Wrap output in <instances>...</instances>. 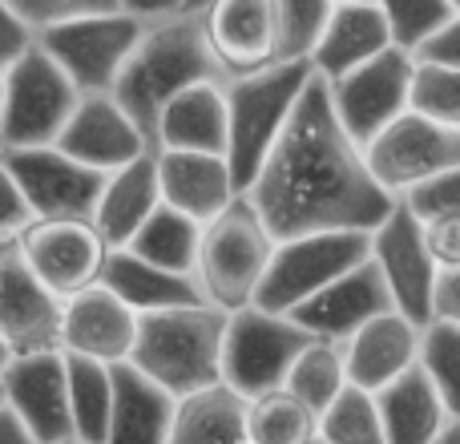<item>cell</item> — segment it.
Wrapping results in <instances>:
<instances>
[{
  "label": "cell",
  "instance_id": "ffe728a7",
  "mask_svg": "<svg viewBox=\"0 0 460 444\" xmlns=\"http://www.w3.org/2000/svg\"><path fill=\"white\" fill-rule=\"evenodd\" d=\"M53 146H61L69 158L85 162V166L105 170V174L137 162L142 154H150L137 121L121 110V102L113 93H85L81 97V105L69 118V126L61 129V138H57Z\"/></svg>",
  "mask_w": 460,
  "mask_h": 444
},
{
  "label": "cell",
  "instance_id": "603a6c76",
  "mask_svg": "<svg viewBox=\"0 0 460 444\" xmlns=\"http://www.w3.org/2000/svg\"><path fill=\"white\" fill-rule=\"evenodd\" d=\"M178 396L146 376L134 360L113 364V421L105 444H166Z\"/></svg>",
  "mask_w": 460,
  "mask_h": 444
},
{
  "label": "cell",
  "instance_id": "836d02e7",
  "mask_svg": "<svg viewBox=\"0 0 460 444\" xmlns=\"http://www.w3.org/2000/svg\"><path fill=\"white\" fill-rule=\"evenodd\" d=\"M319 440H327V444H388L376 392L348 384V388L335 396V404L319 416Z\"/></svg>",
  "mask_w": 460,
  "mask_h": 444
},
{
  "label": "cell",
  "instance_id": "44dd1931",
  "mask_svg": "<svg viewBox=\"0 0 460 444\" xmlns=\"http://www.w3.org/2000/svg\"><path fill=\"white\" fill-rule=\"evenodd\" d=\"M420 340H424L420 324H412L404 311H384V315H376L372 324H364L343 343L348 380L367 392L388 388L408 368L420 364Z\"/></svg>",
  "mask_w": 460,
  "mask_h": 444
},
{
  "label": "cell",
  "instance_id": "ab89813d",
  "mask_svg": "<svg viewBox=\"0 0 460 444\" xmlns=\"http://www.w3.org/2000/svg\"><path fill=\"white\" fill-rule=\"evenodd\" d=\"M404 202L420 218H440V215H460V166L445 170V174L429 178L424 186L404 194Z\"/></svg>",
  "mask_w": 460,
  "mask_h": 444
},
{
  "label": "cell",
  "instance_id": "277c9868",
  "mask_svg": "<svg viewBox=\"0 0 460 444\" xmlns=\"http://www.w3.org/2000/svg\"><path fill=\"white\" fill-rule=\"evenodd\" d=\"M311 77H315L311 61H279L270 69L251 73V77L226 81V110H230L226 162L234 170V182L243 194L259 178L262 162L275 150L279 134L287 129Z\"/></svg>",
  "mask_w": 460,
  "mask_h": 444
},
{
  "label": "cell",
  "instance_id": "5bb4252c",
  "mask_svg": "<svg viewBox=\"0 0 460 444\" xmlns=\"http://www.w3.org/2000/svg\"><path fill=\"white\" fill-rule=\"evenodd\" d=\"M61 307L65 299L24 259L21 235L0 238V335L16 356L61 348Z\"/></svg>",
  "mask_w": 460,
  "mask_h": 444
},
{
  "label": "cell",
  "instance_id": "9a60e30c",
  "mask_svg": "<svg viewBox=\"0 0 460 444\" xmlns=\"http://www.w3.org/2000/svg\"><path fill=\"white\" fill-rule=\"evenodd\" d=\"M4 162L13 166L16 182H21L37 218H65V215L93 218L97 202L105 194V182H110L105 170H93L85 162L69 158L61 146L4 150Z\"/></svg>",
  "mask_w": 460,
  "mask_h": 444
},
{
  "label": "cell",
  "instance_id": "d590c367",
  "mask_svg": "<svg viewBox=\"0 0 460 444\" xmlns=\"http://www.w3.org/2000/svg\"><path fill=\"white\" fill-rule=\"evenodd\" d=\"M420 364L429 368L432 384L440 388L448 404V416L460 421V324H448V319H432L424 327L420 340Z\"/></svg>",
  "mask_w": 460,
  "mask_h": 444
},
{
  "label": "cell",
  "instance_id": "f6af8a7d",
  "mask_svg": "<svg viewBox=\"0 0 460 444\" xmlns=\"http://www.w3.org/2000/svg\"><path fill=\"white\" fill-rule=\"evenodd\" d=\"M437 319L460 324V267L440 271V283H437Z\"/></svg>",
  "mask_w": 460,
  "mask_h": 444
},
{
  "label": "cell",
  "instance_id": "30bf717a",
  "mask_svg": "<svg viewBox=\"0 0 460 444\" xmlns=\"http://www.w3.org/2000/svg\"><path fill=\"white\" fill-rule=\"evenodd\" d=\"M412 81H416V53L392 45L367 65L343 73L332 85V102L340 121L359 146H372L396 118L412 110Z\"/></svg>",
  "mask_w": 460,
  "mask_h": 444
},
{
  "label": "cell",
  "instance_id": "7bdbcfd3",
  "mask_svg": "<svg viewBox=\"0 0 460 444\" xmlns=\"http://www.w3.org/2000/svg\"><path fill=\"white\" fill-rule=\"evenodd\" d=\"M429 251L440 271L460 267V215H440V218H420Z\"/></svg>",
  "mask_w": 460,
  "mask_h": 444
},
{
  "label": "cell",
  "instance_id": "f1b7e54d",
  "mask_svg": "<svg viewBox=\"0 0 460 444\" xmlns=\"http://www.w3.org/2000/svg\"><path fill=\"white\" fill-rule=\"evenodd\" d=\"M166 444H251V400L230 384H210L178 400Z\"/></svg>",
  "mask_w": 460,
  "mask_h": 444
},
{
  "label": "cell",
  "instance_id": "ee69618b",
  "mask_svg": "<svg viewBox=\"0 0 460 444\" xmlns=\"http://www.w3.org/2000/svg\"><path fill=\"white\" fill-rule=\"evenodd\" d=\"M420 61H440V65H456L460 69V16H453V21L445 24V29L437 32V37L429 40V45L420 49Z\"/></svg>",
  "mask_w": 460,
  "mask_h": 444
},
{
  "label": "cell",
  "instance_id": "cb8c5ba5",
  "mask_svg": "<svg viewBox=\"0 0 460 444\" xmlns=\"http://www.w3.org/2000/svg\"><path fill=\"white\" fill-rule=\"evenodd\" d=\"M392 29L384 8L376 4H335L332 21H327L323 37H319L315 53H311V65H315L319 77L340 81L343 73L367 65L372 57H380L384 49H392Z\"/></svg>",
  "mask_w": 460,
  "mask_h": 444
},
{
  "label": "cell",
  "instance_id": "7dc6e473",
  "mask_svg": "<svg viewBox=\"0 0 460 444\" xmlns=\"http://www.w3.org/2000/svg\"><path fill=\"white\" fill-rule=\"evenodd\" d=\"M129 13L146 16V21H158V16H170V13H182V0H121Z\"/></svg>",
  "mask_w": 460,
  "mask_h": 444
},
{
  "label": "cell",
  "instance_id": "816d5d0a",
  "mask_svg": "<svg viewBox=\"0 0 460 444\" xmlns=\"http://www.w3.org/2000/svg\"><path fill=\"white\" fill-rule=\"evenodd\" d=\"M210 0H182V13H202Z\"/></svg>",
  "mask_w": 460,
  "mask_h": 444
},
{
  "label": "cell",
  "instance_id": "4316f807",
  "mask_svg": "<svg viewBox=\"0 0 460 444\" xmlns=\"http://www.w3.org/2000/svg\"><path fill=\"white\" fill-rule=\"evenodd\" d=\"M162 150H194V154H226L230 146V110L226 81H202L178 93L162 113L158 129Z\"/></svg>",
  "mask_w": 460,
  "mask_h": 444
},
{
  "label": "cell",
  "instance_id": "c3c4849f",
  "mask_svg": "<svg viewBox=\"0 0 460 444\" xmlns=\"http://www.w3.org/2000/svg\"><path fill=\"white\" fill-rule=\"evenodd\" d=\"M437 444H460V421H448V429L437 437Z\"/></svg>",
  "mask_w": 460,
  "mask_h": 444
},
{
  "label": "cell",
  "instance_id": "9c48e42d",
  "mask_svg": "<svg viewBox=\"0 0 460 444\" xmlns=\"http://www.w3.org/2000/svg\"><path fill=\"white\" fill-rule=\"evenodd\" d=\"M81 97L85 93L73 85V77L37 40L4 73V146L0 150L53 146L61 138V129L69 126Z\"/></svg>",
  "mask_w": 460,
  "mask_h": 444
},
{
  "label": "cell",
  "instance_id": "e575fe53",
  "mask_svg": "<svg viewBox=\"0 0 460 444\" xmlns=\"http://www.w3.org/2000/svg\"><path fill=\"white\" fill-rule=\"evenodd\" d=\"M388 16L392 40L408 53H420L440 29L456 16L453 0H376Z\"/></svg>",
  "mask_w": 460,
  "mask_h": 444
},
{
  "label": "cell",
  "instance_id": "f35d334b",
  "mask_svg": "<svg viewBox=\"0 0 460 444\" xmlns=\"http://www.w3.org/2000/svg\"><path fill=\"white\" fill-rule=\"evenodd\" d=\"M13 8L40 32L57 21L93 16V13H118V8H126V4H121V0H13Z\"/></svg>",
  "mask_w": 460,
  "mask_h": 444
},
{
  "label": "cell",
  "instance_id": "1f68e13d",
  "mask_svg": "<svg viewBox=\"0 0 460 444\" xmlns=\"http://www.w3.org/2000/svg\"><path fill=\"white\" fill-rule=\"evenodd\" d=\"M348 384L351 380H348V356H343V343L319 340L315 335V340L303 348V356L295 360V368H291V376H287L283 388H291L295 396L307 400V404L323 416Z\"/></svg>",
  "mask_w": 460,
  "mask_h": 444
},
{
  "label": "cell",
  "instance_id": "4fadbf2b",
  "mask_svg": "<svg viewBox=\"0 0 460 444\" xmlns=\"http://www.w3.org/2000/svg\"><path fill=\"white\" fill-rule=\"evenodd\" d=\"M364 154H367L372 174L380 178L396 199H404L408 191L424 186L429 178L460 166V129L408 110L404 118L392 121Z\"/></svg>",
  "mask_w": 460,
  "mask_h": 444
},
{
  "label": "cell",
  "instance_id": "8d00e7d4",
  "mask_svg": "<svg viewBox=\"0 0 460 444\" xmlns=\"http://www.w3.org/2000/svg\"><path fill=\"white\" fill-rule=\"evenodd\" d=\"M412 110L432 121L460 129V69L440 61H420L416 57V81H412Z\"/></svg>",
  "mask_w": 460,
  "mask_h": 444
},
{
  "label": "cell",
  "instance_id": "6da1fadb",
  "mask_svg": "<svg viewBox=\"0 0 460 444\" xmlns=\"http://www.w3.org/2000/svg\"><path fill=\"white\" fill-rule=\"evenodd\" d=\"M246 199L279 243L315 230H376L400 202L372 174L364 146L340 121L332 85L319 73L307 81Z\"/></svg>",
  "mask_w": 460,
  "mask_h": 444
},
{
  "label": "cell",
  "instance_id": "52a82bcc",
  "mask_svg": "<svg viewBox=\"0 0 460 444\" xmlns=\"http://www.w3.org/2000/svg\"><path fill=\"white\" fill-rule=\"evenodd\" d=\"M372 259V230H315V235L283 238L267 267L254 303L291 315L299 303L332 287L340 275Z\"/></svg>",
  "mask_w": 460,
  "mask_h": 444
},
{
  "label": "cell",
  "instance_id": "7c38bea8",
  "mask_svg": "<svg viewBox=\"0 0 460 444\" xmlns=\"http://www.w3.org/2000/svg\"><path fill=\"white\" fill-rule=\"evenodd\" d=\"M372 259L380 262L384 279H388L392 295H396V307L404 311L412 324L429 327L432 319H437L440 267L429 251L420 215H416L404 199L372 230Z\"/></svg>",
  "mask_w": 460,
  "mask_h": 444
},
{
  "label": "cell",
  "instance_id": "bcb514c9",
  "mask_svg": "<svg viewBox=\"0 0 460 444\" xmlns=\"http://www.w3.org/2000/svg\"><path fill=\"white\" fill-rule=\"evenodd\" d=\"M0 444H40V440L32 437L29 424L16 416V408L0 404Z\"/></svg>",
  "mask_w": 460,
  "mask_h": 444
},
{
  "label": "cell",
  "instance_id": "6f0895ef",
  "mask_svg": "<svg viewBox=\"0 0 460 444\" xmlns=\"http://www.w3.org/2000/svg\"><path fill=\"white\" fill-rule=\"evenodd\" d=\"M315 444H327V440H315Z\"/></svg>",
  "mask_w": 460,
  "mask_h": 444
},
{
  "label": "cell",
  "instance_id": "d6986e66",
  "mask_svg": "<svg viewBox=\"0 0 460 444\" xmlns=\"http://www.w3.org/2000/svg\"><path fill=\"white\" fill-rule=\"evenodd\" d=\"M137 315L118 291H110L105 283L77 291L65 299L61 307V348L73 356L105 360V364H121L134 356L137 343Z\"/></svg>",
  "mask_w": 460,
  "mask_h": 444
},
{
  "label": "cell",
  "instance_id": "3957f363",
  "mask_svg": "<svg viewBox=\"0 0 460 444\" xmlns=\"http://www.w3.org/2000/svg\"><path fill=\"white\" fill-rule=\"evenodd\" d=\"M226 324L230 311L218 303L150 311L137 324V343L129 360L182 400L210 384H223Z\"/></svg>",
  "mask_w": 460,
  "mask_h": 444
},
{
  "label": "cell",
  "instance_id": "5b68a950",
  "mask_svg": "<svg viewBox=\"0 0 460 444\" xmlns=\"http://www.w3.org/2000/svg\"><path fill=\"white\" fill-rule=\"evenodd\" d=\"M275 246L279 238L262 222L259 207L246 194H238L223 215L207 222V235H202L199 283L207 299L226 311L254 303L270 259H275Z\"/></svg>",
  "mask_w": 460,
  "mask_h": 444
},
{
  "label": "cell",
  "instance_id": "8992f818",
  "mask_svg": "<svg viewBox=\"0 0 460 444\" xmlns=\"http://www.w3.org/2000/svg\"><path fill=\"white\" fill-rule=\"evenodd\" d=\"M315 340L299 319L283 311H267L259 303L230 311L226 348H223V380L246 400H259L267 392L283 388L295 360Z\"/></svg>",
  "mask_w": 460,
  "mask_h": 444
},
{
  "label": "cell",
  "instance_id": "d6a6232c",
  "mask_svg": "<svg viewBox=\"0 0 460 444\" xmlns=\"http://www.w3.org/2000/svg\"><path fill=\"white\" fill-rule=\"evenodd\" d=\"M319 413L291 388L251 400V444H315Z\"/></svg>",
  "mask_w": 460,
  "mask_h": 444
},
{
  "label": "cell",
  "instance_id": "f907efd6",
  "mask_svg": "<svg viewBox=\"0 0 460 444\" xmlns=\"http://www.w3.org/2000/svg\"><path fill=\"white\" fill-rule=\"evenodd\" d=\"M0 146H4V69H0Z\"/></svg>",
  "mask_w": 460,
  "mask_h": 444
},
{
  "label": "cell",
  "instance_id": "74e56055",
  "mask_svg": "<svg viewBox=\"0 0 460 444\" xmlns=\"http://www.w3.org/2000/svg\"><path fill=\"white\" fill-rule=\"evenodd\" d=\"M340 0H279L283 21V61H311Z\"/></svg>",
  "mask_w": 460,
  "mask_h": 444
},
{
  "label": "cell",
  "instance_id": "9f6ffc18",
  "mask_svg": "<svg viewBox=\"0 0 460 444\" xmlns=\"http://www.w3.org/2000/svg\"><path fill=\"white\" fill-rule=\"evenodd\" d=\"M453 8H456V16H460V0H453Z\"/></svg>",
  "mask_w": 460,
  "mask_h": 444
},
{
  "label": "cell",
  "instance_id": "ac0fdd59",
  "mask_svg": "<svg viewBox=\"0 0 460 444\" xmlns=\"http://www.w3.org/2000/svg\"><path fill=\"white\" fill-rule=\"evenodd\" d=\"M384 311H400L396 295H392L388 279H384L380 262L364 259L359 267H351L348 275H340L332 287H323L319 295H311L307 303L291 311V319H299L311 335L319 340L348 343L364 324H372Z\"/></svg>",
  "mask_w": 460,
  "mask_h": 444
},
{
  "label": "cell",
  "instance_id": "11a10c76",
  "mask_svg": "<svg viewBox=\"0 0 460 444\" xmlns=\"http://www.w3.org/2000/svg\"><path fill=\"white\" fill-rule=\"evenodd\" d=\"M0 404H4V384H0Z\"/></svg>",
  "mask_w": 460,
  "mask_h": 444
},
{
  "label": "cell",
  "instance_id": "484cf974",
  "mask_svg": "<svg viewBox=\"0 0 460 444\" xmlns=\"http://www.w3.org/2000/svg\"><path fill=\"white\" fill-rule=\"evenodd\" d=\"M376 404H380L388 444H437V437L453 421L445 396L432 384L424 364L408 368L400 380H392L388 388L376 392Z\"/></svg>",
  "mask_w": 460,
  "mask_h": 444
},
{
  "label": "cell",
  "instance_id": "db71d44e",
  "mask_svg": "<svg viewBox=\"0 0 460 444\" xmlns=\"http://www.w3.org/2000/svg\"><path fill=\"white\" fill-rule=\"evenodd\" d=\"M61 444H85V440H81V437H73V440H61Z\"/></svg>",
  "mask_w": 460,
  "mask_h": 444
},
{
  "label": "cell",
  "instance_id": "d4e9b609",
  "mask_svg": "<svg viewBox=\"0 0 460 444\" xmlns=\"http://www.w3.org/2000/svg\"><path fill=\"white\" fill-rule=\"evenodd\" d=\"M102 283L110 287V291H118L137 315L170 311V307H190V303H210L207 291H202V283H199V275L158 267V262L134 254L129 246H113Z\"/></svg>",
  "mask_w": 460,
  "mask_h": 444
},
{
  "label": "cell",
  "instance_id": "7402d4cb",
  "mask_svg": "<svg viewBox=\"0 0 460 444\" xmlns=\"http://www.w3.org/2000/svg\"><path fill=\"white\" fill-rule=\"evenodd\" d=\"M162 202L186 210L190 218L210 222L238 199V182L226 154H194V150H162Z\"/></svg>",
  "mask_w": 460,
  "mask_h": 444
},
{
  "label": "cell",
  "instance_id": "83f0119b",
  "mask_svg": "<svg viewBox=\"0 0 460 444\" xmlns=\"http://www.w3.org/2000/svg\"><path fill=\"white\" fill-rule=\"evenodd\" d=\"M158 207H162V174H158V154L150 150L137 162L110 174L93 222L113 246H129V238L142 230V222Z\"/></svg>",
  "mask_w": 460,
  "mask_h": 444
},
{
  "label": "cell",
  "instance_id": "60d3db41",
  "mask_svg": "<svg viewBox=\"0 0 460 444\" xmlns=\"http://www.w3.org/2000/svg\"><path fill=\"white\" fill-rule=\"evenodd\" d=\"M32 218L37 215H32L29 199H24L21 182H16L13 166L4 162V150H0V238H16Z\"/></svg>",
  "mask_w": 460,
  "mask_h": 444
},
{
  "label": "cell",
  "instance_id": "f546056e",
  "mask_svg": "<svg viewBox=\"0 0 460 444\" xmlns=\"http://www.w3.org/2000/svg\"><path fill=\"white\" fill-rule=\"evenodd\" d=\"M202 235H207V222H199V218L186 215V210L162 202V207L142 222V230L129 238V251L150 259V262H158V267L199 275Z\"/></svg>",
  "mask_w": 460,
  "mask_h": 444
},
{
  "label": "cell",
  "instance_id": "ba28073f",
  "mask_svg": "<svg viewBox=\"0 0 460 444\" xmlns=\"http://www.w3.org/2000/svg\"><path fill=\"white\" fill-rule=\"evenodd\" d=\"M146 16L118 8V13H93L57 21L37 32L57 65L73 77L81 93H113L126 61L134 57L137 40L146 37Z\"/></svg>",
  "mask_w": 460,
  "mask_h": 444
},
{
  "label": "cell",
  "instance_id": "4dcf8cb0",
  "mask_svg": "<svg viewBox=\"0 0 460 444\" xmlns=\"http://www.w3.org/2000/svg\"><path fill=\"white\" fill-rule=\"evenodd\" d=\"M69 404L77 437L85 444H105L113 421V364L69 351Z\"/></svg>",
  "mask_w": 460,
  "mask_h": 444
},
{
  "label": "cell",
  "instance_id": "b9f144b4",
  "mask_svg": "<svg viewBox=\"0 0 460 444\" xmlns=\"http://www.w3.org/2000/svg\"><path fill=\"white\" fill-rule=\"evenodd\" d=\"M37 45V29L13 8V0H0V69H13L29 49Z\"/></svg>",
  "mask_w": 460,
  "mask_h": 444
},
{
  "label": "cell",
  "instance_id": "e0dca14e",
  "mask_svg": "<svg viewBox=\"0 0 460 444\" xmlns=\"http://www.w3.org/2000/svg\"><path fill=\"white\" fill-rule=\"evenodd\" d=\"M4 384V404L16 408L29 432L40 444H61L73 440V404H69V351H32V356H16L13 364L0 372Z\"/></svg>",
  "mask_w": 460,
  "mask_h": 444
},
{
  "label": "cell",
  "instance_id": "681fc988",
  "mask_svg": "<svg viewBox=\"0 0 460 444\" xmlns=\"http://www.w3.org/2000/svg\"><path fill=\"white\" fill-rule=\"evenodd\" d=\"M13 360H16L13 343H8V340H4V335H0V372H4V368H8V364H13Z\"/></svg>",
  "mask_w": 460,
  "mask_h": 444
},
{
  "label": "cell",
  "instance_id": "f5cc1de1",
  "mask_svg": "<svg viewBox=\"0 0 460 444\" xmlns=\"http://www.w3.org/2000/svg\"><path fill=\"white\" fill-rule=\"evenodd\" d=\"M340 4H372V0H340Z\"/></svg>",
  "mask_w": 460,
  "mask_h": 444
},
{
  "label": "cell",
  "instance_id": "8fae6325",
  "mask_svg": "<svg viewBox=\"0 0 460 444\" xmlns=\"http://www.w3.org/2000/svg\"><path fill=\"white\" fill-rule=\"evenodd\" d=\"M21 246H24V259L32 262V271L61 299L102 283L113 254V243L102 235V226L81 215L32 218L21 230Z\"/></svg>",
  "mask_w": 460,
  "mask_h": 444
},
{
  "label": "cell",
  "instance_id": "2e32d148",
  "mask_svg": "<svg viewBox=\"0 0 460 444\" xmlns=\"http://www.w3.org/2000/svg\"><path fill=\"white\" fill-rule=\"evenodd\" d=\"M199 16L210 53L226 69V81L251 77L283 61L279 0H210Z\"/></svg>",
  "mask_w": 460,
  "mask_h": 444
},
{
  "label": "cell",
  "instance_id": "7a4b0ae2",
  "mask_svg": "<svg viewBox=\"0 0 460 444\" xmlns=\"http://www.w3.org/2000/svg\"><path fill=\"white\" fill-rule=\"evenodd\" d=\"M202 81H226V69L218 65V57L210 53L207 32H202L199 13H170L146 24V37L137 40L134 57L126 61L113 97L121 102V110L137 121L146 146L154 154H162L158 129L162 113L178 93H186L190 85Z\"/></svg>",
  "mask_w": 460,
  "mask_h": 444
}]
</instances>
